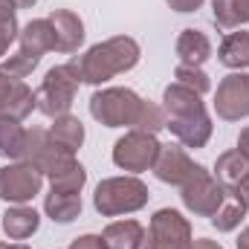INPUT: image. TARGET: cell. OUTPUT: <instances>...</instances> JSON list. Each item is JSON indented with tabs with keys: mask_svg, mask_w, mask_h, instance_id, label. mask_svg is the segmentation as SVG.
<instances>
[{
	"mask_svg": "<svg viewBox=\"0 0 249 249\" xmlns=\"http://www.w3.org/2000/svg\"><path fill=\"white\" fill-rule=\"evenodd\" d=\"M162 110H165V127L174 133V139L183 148H206L214 124L200 93L174 81L162 93Z\"/></svg>",
	"mask_w": 249,
	"mask_h": 249,
	"instance_id": "1",
	"label": "cell"
},
{
	"mask_svg": "<svg viewBox=\"0 0 249 249\" xmlns=\"http://www.w3.org/2000/svg\"><path fill=\"white\" fill-rule=\"evenodd\" d=\"M139 55H142V50L130 35H116L102 44H93L84 55L70 58L67 67L72 70V75L81 84H105L113 75L133 70L139 64Z\"/></svg>",
	"mask_w": 249,
	"mask_h": 249,
	"instance_id": "2",
	"label": "cell"
},
{
	"mask_svg": "<svg viewBox=\"0 0 249 249\" xmlns=\"http://www.w3.org/2000/svg\"><path fill=\"white\" fill-rule=\"evenodd\" d=\"M148 197H151V191L139 177L124 174V177L102 180L93 194V206L102 217H119V214H133V212L145 209Z\"/></svg>",
	"mask_w": 249,
	"mask_h": 249,
	"instance_id": "3",
	"label": "cell"
},
{
	"mask_svg": "<svg viewBox=\"0 0 249 249\" xmlns=\"http://www.w3.org/2000/svg\"><path fill=\"white\" fill-rule=\"evenodd\" d=\"M145 99L130 87H105L90 96V116L105 127H130L139 119Z\"/></svg>",
	"mask_w": 249,
	"mask_h": 249,
	"instance_id": "4",
	"label": "cell"
},
{
	"mask_svg": "<svg viewBox=\"0 0 249 249\" xmlns=\"http://www.w3.org/2000/svg\"><path fill=\"white\" fill-rule=\"evenodd\" d=\"M78 78L72 75V70L61 64V67H53L44 81L38 84L35 90V110H41L44 116L50 119H58V116H67L72 102H75V93H78Z\"/></svg>",
	"mask_w": 249,
	"mask_h": 249,
	"instance_id": "5",
	"label": "cell"
},
{
	"mask_svg": "<svg viewBox=\"0 0 249 249\" xmlns=\"http://www.w3.org/2000/svg\"><path fill=\"white\" fill-rule=\"evenodd\" d=\"M23 162L35 165L44 177H55L58 171H64L67 165L75 162V154L64 151L61 145L53 142L50 130L44 127H29L26 130V145H23V154H20Z\"/></svg>",
	"mask_w": 249,
	"mask_h": 249,
	"instance_id": "6",
	"label": "cell"
},
{
	"mask_svg": "<svg viewBox=\"0 0 249 249\" xmlns=\"http://www.w3.org/2000/svg\"><path fill=\"white\" fill-rule=\"evenodd\" d=\"M191 223L177 209L154 212L142 249H191Z\"/></svg>",
	"mask_w": 249,
	"mask_h": 249,
	"instance_id": "7",
	"label": "cell"
},
{
	"mask_svg": "<svg viewBox=\"0 0 249 249\" xmlns=\"http://www.w3.org/2000/svg\"><path fill=\"white\" fill-rule=\"evenodd\" d=\"M157 154H160L157 133L127 130L122 139H116V145H113V165L122 168V171H130V174H142V171L154 168Z\"/></svg>",
	"mask_w": 249,
	"mask_h": 249,
	"instance_id": "8",
	"label": "cell"
},
{
	"mask_svg": "<svg viewBox=\"0 0 249 249\" xmlns=\"http://www.w3.org/2000/svg\"><path fill=\"white\" fill-rule=\"evenodd\" d=\"M41 186H44V174L23 160L0 168V200L6 203H15V206L29 203L41 194Z\"/></svg>",
	"mask_w": 249,
	"mask_h": 249,
	"instance_id": "9",
	"label": "cell"
},
{
	"mask_svg": "<svg viewBox=\"0 0 249 249\" xmlns=\"http://www.w3.org/2000/svg\"><path fill=\"white\" fill-rule=\"evenodd\" d=\"M223 194H226V188L220 186L217 177L209 174L203 165H200V171L188 180L186 186H180V200H183V206L194 217H212L220 209Z\"/></svg>",
	"mask_w": 249,
	"mask_h": 249,
	"instance_id": "10",
	"label": "cell"
},
{
	"mask_svg": "<svg viewBox=\"0 0 249 249\" xmlns=\"http://www.w3.org/2000/svg\"><path fill=\"white\" fill-rule=\"evenodd\" d=\"M214 110L223 122H241L249 116V72H229L214 93Z\"/></svg>",
	"mask_w": 249,
	"mask_h": 249,
	"instance_id": "11",
	"label": "cell"
},
{
	"mask_svg": "<svg viewBox=\"0 0 249 249\" xmlns=\"http://www.w3.org/2000/svg\"><path fill=\"white\" fill-rule=\"evenodd\" d=\"M151 171L157 174L160 183H168V186H186L188 180L200 171V165L188 157L183 145H171V142H168V145H160V154H157Z\"/></svg>",
	"mask_w": 249,
	"mask_h": 249,
	"instance_id": "12",
	"label": "cell"
},
{
	"mask_svg": "<svg viewBox=\"0 0 249 249\" xmlns=\"http://www.w3.org/2000/svg\"><path fill=\"white\" fill-rule=\"evenodd\" d=\"M35 110V90L23 78H12L9 72L0 70V116L23 122Z\"/></svg>",
	"mask_w": 249,
	"mask_h": 249,
	"instance_id": "13",
	"label": "cell"
},
{
	"mask_svg": "<svg viewBox=\"0 0 249 249\" xmlns=\"http://www.w3.org/2000/svg\"><path fill=\"white\" fill-rule=\"evenodd\" d=\"M53 32H55V53H78L84 44V20L70 12V9H55L50 15Z\"/></svg>",
	"mask_w": 249,
	"mask_h": 249,
	"instance_id": "14",
	"label": "cell"
},
{
	"mask_svg": "<svg viewBox=\"0 0 249 249\" xmlns=\"http://www.w3.org/2000/svg\"><path fill=\"white\" fill-rule=\"evenodd\" d=\"M18 50L32 53V55H38V58H41L44 53L55 50V32H53L50 18H35V20H29V23L20 29V35H18Z\"/></svg>",
	"mask_w": 249,
	"mask_h": 249,
	"instance_id": "15",
	"label": "cell"
},
{
	"mask_svg": "<svg viewBox=\"0 0 249 249\" xmlns=\"http://www.w3.org/2000/svg\"><path fill=\"white\" fill-rule=\"evenodd\" d=\"M0 226H3V232H6V238H12V241H26V238H32V235L38 232L41 214H38L32 206L20 203V206H12V209L3 212Z\"/></svg>",
	"mask_w": 249,
	"mask_h": 249,
	"instance_id": "16",
	"label": "cell"
},
{
	"mask_svg": "<svg viewBox=\"0 0 249 249\" xmlns=\"http://www.w3.org/2000/svg\"><path fill=\"white\" fill-rule=\"evenodd\" d=\"M174 53H177L180 64L203 67V64L212 58V41H209V35L200 32V29H183V32L177 35Z\"/></svg>",
	"mask_w": 249,
	"mask_h": 249,
	"instance_id": "17",
	"label": "cell"
},
{
	"mask_svg": "<svg viewBox=\"0 0 249 249\" xmlns=\"http://www.w3.org/2000/svg\"><path fill=\"white\" fill-rule=\"evenodd\" d=\"M105 249H142L145 244V226L133 217L127 220H113L102 232Z\"/></svg>",
	"mask_w": 249,
	"mask_h": 249,
	"instance_id": "18",
	"label": "cell"
},
{
	"mask_svg": "<svg viewBox=\"0 0 249 249\" xmlns=\"http://www.w3.org/2000/svg\"><path fill=\"white\" fill-rule=\"evenodd\" d=\"M44 212L53 223H72L81 214V194H70V191H55L50 188L47 200H44Z\"/></svg>",
	"mask_w": 249,
	"mask_h": 249,
	"instance_id": "19",
	"label": "cell"
},
{
	"mask_svg": "<svg viewBox=\"0 0 249 249\" xmlns=\"http://www.w3.org/2000/svg\"><path fill=\"white\" fill-rule=\"evenodd\" d=\"M247 203L232 191V188H226V194H223V203H220V209L209 217L212 220V226L217 229V232H235L241 223H244V217H247Z\"/></svg>",
	"mask_w": 249,
	"mask_h": 249,
	"instance_id": "20",
	"label": "cell"
},
{
	"mask_svg": "<svg viewBox=\"0 0 249 249\" xmlns=\"http://www.w3.org/2000/svg\"><path fill=\"white\" fill-rule=\"evenodd\" d=\"M217 61L229 70H247L249 67V32H229L217 47Z\"/></svg>",
	"mask_w": 249,
	"mask_h": 249,
	"instance_id": "21",
	"label": "cell"
},
{
	"mask_svg": "<svg viewBox=\"0 0 249 249\" xmlns=\"http://www.w3.org/2000/svg\"><path fill=\"white\" fill-rule=\"evenodd\" d=\"M249 174V160L235 148V151H223L214 162V177L223 188H238V183Z\"/></svg>",
	"mask_w": 249,
	"mask_h": 249,
	"instance_id": "22",
	"label": "cell"
},
{
	"mask_svg": "<svg viewBox=\"0 0 249 249\" xmlns=\"http://www.w3.org/2000/svg\"><path fill=\"white\" fill-rule=\"evenodd\" d=\"M212 18L217 29H238L249 23V0H212Z\"/></svg>",
	"mask_w": 249,
	"mask_h": 249,
	"instance_id": "23",
	"label": "cell"
},
{
	"mask_svg": "<svg viewBox=\"0 0 249 249\" xmlns=\"http://www.w3.org/2000/svg\"><path fill=\"white\" fill-rule=\"evenodd\" d=\"M50 136H53L55 145H61L64 151L75 154V151L84 145V124H81V119H75V116L67 113V116L53 119V124H50Z\"/></svg>",
	"mask_w": 249,
	"mask_h": 249,
	"instance_id": "24",
	"label": "cell"
},
{
	"mask_svg": "<svg viewBox=\"0 0 249 249\" xmlns=\"http://www.w3.org/2000/svg\"><path fill=\"white\" fill-rule=\"evenodd\" d=\"M26 145V127L18 119L0 116V157L3 160H20Z\"/></svg>",
	"mask_w": 249,
	"mask_h": 249,
	"instance_id": "25",
	"label": "cell"
},
{
	"mask_svg": "<svg viewBox=\"0 0 249 249\" xmlns=\"http://www.w3.org/2000/svg\"><path fill=\"white\" fill-rule=\"evenodd\" d=\"M87 183V171H84V165L75 160L72 165H67L64 171H58L55 177H50V188H55V191H70V194H81V188Z\"/></svg>",
	"mask_w": 249,
	"mask_h": 249,
	"instance_id": "26",
	"label": "cell"
},
{
	"mask_svg": "<svg viewBox=\"0 0 249 249\" xmlns=\"http://www.w3.org/2000/svg\"><path fill=\"white\" fill-rule=\"evenodd\" d=\"M174 78H177V84H183L188 90H194V93H209L212 90V78L200 70V67H188V64H177V70H174Z\"/></svg>",
	"mask_w": 249,
	"mask_h": 249,
	"instance_id": "27",
	"label": "cell"
},
{
	"mask_svg": "<svg viewBox=\"0 0 249 249\" xmlns=\"http://www.w3.org/2000/svg\"><path fill=\"white\" fill-rule=\"evenodd\" d=\"M38 61H41L38 55L18 50L15 55H9V58H3V61H0V70H3V72H9L12 78H26V75H32V70L38 67Z\"/></svg>",
	"mask_w": 249,
	"mask_h": 249,
	"instance_id": "28",
	"label": "cell"
},
{
	"mask_svg": "<svg viewBox=\"0 0 249 249\" xmlns=\"http://www.w3.org/2000/svg\"><path fill=\"white\" fill-rule=\"evenodd\" d=\"M165 127V110L162 105H154V102H145L142 105V113L133 124V130H142V133H157Z\"/></svg>",
	"mask_w": 249,
	"mask_h": 249,
	"instance_id": "29",
	"label": "cell"
},
{
	"mask_svg": "<svg viewBox=\"0 0 249 249\" xmlns=\"http://www.w3.org/2000/svg\"><path fill=\"white\" fill-rule=\"evenodd\" d=\"M20 35V26H18V18H9V20H0V61L3 55L9 53V47L18 41Z\"/></svg>",
	"mask_w": 249,
	"mask_h": 249,
	"instance_id": "30",
	"label": "cell"
},
{
	"mask_svg": "<svg viewBox=\"0 0 249 249\" xmlns=\"http://www.w3.org/2000/svg\"><path fill=\"white\" fill-rule=\"evenodd\" d=\"M70 249H105V241L102 235H81L70 244Z\"/></svg>",
	"mask_w": 249,
	"mask_h": 249,
	"instance_id": "31",
	"label": "cell"
},
{
	"mask_svg": "<svg viewBox=\"0 0 249 249\" xmlns=\"http://www.w3.org/2000/svg\"><path fill=\"white\" fill-rule=\"evenodd\" d=\"M174 12H197L203 6V0H165Z\"/></svg>",
	"mask_w": 249,
	"mask_h": 249,
	"instance_id": "32",
	"label": "cell"
},
{
	"mask_svg": "<svg viewBox=\"0 0 249 249\" xmlns=\"http://www.w3.org/2000/svg\"><path fill=\"white\" fill-rule=\"evenodd\" d=\"M15 12H18L15 0H0V20H9V18H15Z\"/></svg>",
	"mask_w": 249,
	"mask_h": 249,
	"instance_id": "33",
	"label": "cell"
},
{
	"mask_svg": "<svg viewBox=\"0 0 249 249\" xmlns=\"http://www.w3.org/2000/svg\"><path fill=\"white\" fill-rule=\"evenodd\" d=\"M232 191H235V194H238V197L247 203V209H249V174L241 180V183H238V188H232Z\"/></svg>",
	"mask_w": 249,
	"mask_h": 249,
	"instance_id": "34",
	"label": "cell"
},
{
	"mask_svg": "<svg viewBox=\"0 0 249 249\" xmlns=\"http://www.w3.org/2000/svg\"><path fill=\"white\" fill-rule=\"evenodd\" d=\"M238 151L249 160V127H244V130H241V136H238Z\"/></svg>",
	"mask_w": 249,
	"mask_h": 249,
	"instance_id": "35",
	"label": "cell"
},
{
	"mask_svg": "<svg viewBox=\"0 0 249 249\" xmlns=\"http://www.w3.org/2000/svg\"><path fill=\"white\" fill-rule=\"evenodd\" d=\"M191 249H223L217 241H209V238H197V241H191Z\"/></svg>",
	"mask_w": 249,
	"mask_h": 249,
	"instance_id": "36",
	"label": "cell"
},
{
	"mask_svg": "<svg viewBox=\"0 0 249 249\" xmlns=\"http://www.w3.org/2000/svg\"><path fill=\"white\" fill-rule=\"evenodd\" d=\"M235 247H238V249H249V226L244 229V232H241V235H238V241H235Z\"/></svg>",
	"mask_w": 249,
	"mask_h": 249,
	"instance_id": "37",
	"label": "cell"
},
{
	"mask_svg": "<svg viewBox=\"0 0 249 249\" xmlns=\"http://www.w3.org/2000/svg\"><path fill=\"white\" fill-rule=\"evenodd\" d=\"M15 6H18V9H32L35 0H15Z\"/></svg>",
	"mask_w": 249,
	"mask_h": 249,
	"instance_id": "38",
	"label": "cell"
},
{
	"mask_svg": "<svg viewBox=\"0 0 249 249\" xmlns=\"http://www.w3.org/2000/svg\"><path fill=\"white\" fill-rule=\"evenodd\" d=\"M9 249H32V247H26V244H12Z\"/></svg>",
	"mask_w": 249,
	"mask_h": 249,
	"instance_id": "39",
	"label": "cell"
},
{
	"mask_svg": "<svg viewBox=\"0 0 249 249\" xmlns=\"http://www.w3.org/2000/svg\"><path fill=\"white\" fill-rule=\"evenodd\" d=\"M0 249H9V244H0Z\"/></svg>",
	"mask_w": 249,
	"mask_h": 249,
	"instance_id": "40",
	"label": "cell"
}]
</instances>
